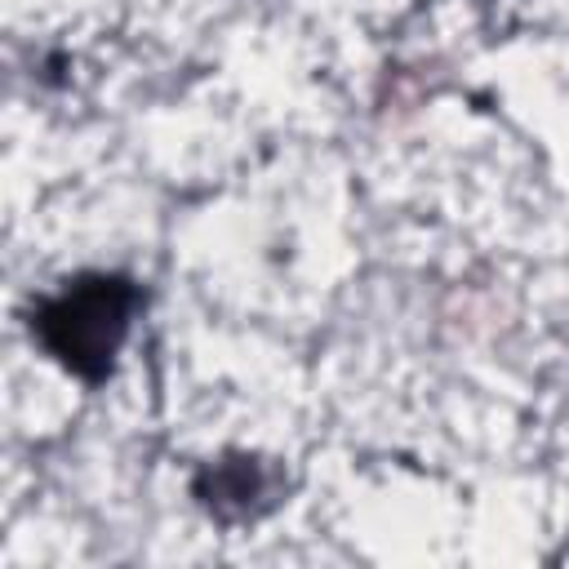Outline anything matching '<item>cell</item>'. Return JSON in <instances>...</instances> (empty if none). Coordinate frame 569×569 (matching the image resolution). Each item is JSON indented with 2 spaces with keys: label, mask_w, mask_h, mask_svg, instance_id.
<instances>
[{
  "label": "cell",
  "mask_w": 569,
  "mask_h": 569,
  "mask_svg": "<svg viewBox=\"0 0 569 569\" xmlns=\"http://www.w3.org/2000/svg\"><path fill=\"white\" fill-rule=\"evenodd\" d=\"M142 289L124 271H76L53 293L36 298L27 329L40 351L84 387L111 378L116 356L133 329Z\"/></svg>",
  "instance_id": "6da1fadb"
},
{
  "label": "cell",
  "mask_w": 569,
  "mask_h": 569,
  "mask_svg": "<svg viewBox=\"0 0 569 569\" xmlns=\"http://www.w3.org/2000/svg\"><path fill=\"white\" fill-rule=\"evenodd\" d=\"M191 498L218 525H249L280 507L284 471L262 453L227 449V453L200 462V471L191 476Z\"/></svg>",
  "instance_id": "7a4b0ae2"
}]
</instances>
